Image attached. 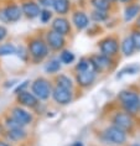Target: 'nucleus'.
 Returning <instances> with one entry per match:
<instances>
[{"label": "nucleus", "instance_id": "nucleus-1", "mask_svg": "<svg viewBox=\"0 0 140 146\" xmlns=\"http://www.w3.org/2000/svg\"><path fill=\"white\" fill-rule=\"evenodd\" d=\"M119 99L125 108V110L130 114H134L140 108V98L136 93L133 92H121L119 96Z\"/></svg>", "mask_w": 140, "mask_h": 146}, {"label": "nucleus", "instance_id": "nucleus-2", "mask_svg": "<svg viewBox=\"0 0 140 146\" xmlns=\"http://www.w3.org/2000/svg\"><path fill=\"white\" fill-rule=\"evenodd\" d=\"M32 93L35 97L40 99H47L51 94V86L50 83L43 78H39L32 83Z\"/></svg>", "mask_w": 140, "mask_h": 146}, {"label": "nucleus", "instance_id": "nucleus-3", "mask_svg": "<svg viewBox=\"0 0 140 146\" xmlns=\"http://www.w3.org/2000/svg\"><path fill=\"white\" fill-rule=\"evenodd\" d=\"M104 135H105V137H107V140L108 141L113 142V144H118V145L124 144L125 140H127V135H125L124 130L117 127L115 125L108 127V129L105 130Z\"/></svg>", "mask_w": 140, "mask_h": 146}, {"label": "nucleus", "instance_id": "nucleus-4", "mask_svg": "<svg viewBox=\"0 0 140 146\" xmlns=\"http://www.w3.org/2000/svg\"><path fill=\"white\" fill-rule=\"evenodd\" d=\"M29 50H30L31 56L36 61L42 60L43 57L47 56V46L42 40H34V41H31Z\"/></svg>", "mask_w": 140, "mask_h": 146}, {"label": "nucleus", "instance_id": "nucleus-5", "mask_svg": "<svg viewBox=\"0 0 140 146\" xmlns=\"http://www.w3.org/2000/svg\"><path fill=\"white\" fill-rule=\"evenodd\" d=\"M52 96H53V99L57 102L58 104H68L71 103L72 100V93H71V89H66V88H62V87H56L52 92Z\"/></svg>", "mask_w": 140, "mask_h": 146}, {"label": "nucleus", "instance_id": "nucleus-6", "mask_svg": "<svg viewBox=\"0 0 140 146\" xmlns=\"http://www.w3.org/2000/svg\"><path fill=\"white\" fill-rule=\"evenodd\" d=\"M113 123L117 127H119L121 130L130 129L133 126V119L128 113H117L113 119Z\"/></svg>", "mask_w": 140, "mask_h": 146}, {"label": "nucleus", "instance_id": "nucleus-7", "mask_svg": "<svg viewBox=\"0 0 140 146\" xmlns=\"http://www.w3.org/2000/svg\"><path fill=\"white\" fill-rule=\"evenodd\" d=\"M101 51L104 56H113V54H115L118 51L117 40H114L112 37L103 40L101 42Z\"/></svg>", "mask_w": 140, "mask_h": 146}, {"label": "nucleus", "instance_id": "nucleus-8", "mask_svg": "<svg viewBox=\"0 0 140 146\" xmlns=\"http://www.w3.org/2000/svg\"><path fill=\"white\" fill-rule=\"evenodd\" d=\"M13 118L15 119L21 126L27 125V124H30L32 121V116L30 113H27L26 110H24V109H21V108L13 109Z\"/></svg>", "mask_w": 140, "mask_h": 146}, {"label": "nucleus", "instance_id": "nucleus-9", "mask_svg": "<svg viewBox=\"0 0 140 146\" xmlns=\"http://www.w3.org/2000/svg\"><path fill=\"white\" fill-rule=\"evenodd\" d=\"M47 41H49L50 46L52 47L53 50H60L65 45V38H63V35L58 34L56 31H50L47 34Z\"/></svg>", "mask_w": 140, "mask_h": 146}, {"label": "nucleus", "instance_id": "nucleus-10", "mask_svg": "<svg viewBox=\"0 0 140 146\" xmlns=\"http://www.w3.org/2000/svg\"><path fill=\"white\" fill-rule=\"evenodd\" d=\"M17 100H19L20 104L25 105V107L29 108H34L37 105V98H36L34 94L30 92H21L19 93V97H17Z\"/></svg>", "mask_w": 140, "mask_h": 146}, {"label": "nucleus", "instance_id": "nucleus-11", "mask_svg": "<svg viewBox=\"0 0 140 146\" xmlns=\"http://www.w3.org/2000/svg\"><path fill=\"white\" fill-rule=\"evenodd\" d=\"M52 29H53V31H56L63 36L69 34V30H71L69 23L66 19H63V17H57V19H55L53 24H52Z\"/></svg>", "mask_w": 140, "mask_h": 146}, {"label": "nucleus", "instance_id": "nucleus-12", "mask_svg": "<svg viewBox=\"0 0 140 146\" xmlns=\"http://www.w3.org/2000/svg\"><path fill=\"white\" fill-rule=\"evenodd\" d=\"M95 78V71H84V72H79L77 76V82L79 86L82 87H88L91 83H93Z\"/></svg>", "mask_w": 140, "mask_h": 146}, {"label": "nucleus", "instance_id": "nucleus-13", "mask_svg": "<svg viewBox=\"0 0 140 146\" xmlns=\"http://www.w3.org/2000/svg\"><path fill=\"white\" fill-rule=\"evenodd\" d=\"M21 10H23V13L27 17H30V19L37 17L40 15V13H41V10H40L39 5L35 4V3H32V1L24 3V4H23V9H21Z\"/></svg>", "mask_w": 140, "mask_h": 146}, {"label": "nucleus", "instance_id": "nucleus-14", "mask_svg": "<svg viewBox=\"0 0 140 146\" xmlns=\"http://www.w3.org/2000/svg\"><path fill=\"white\" fill-rule=\"evenodd\" d=\"M91 62L95 71H103V69L108 68L110 64L108 56H104V54L103 56H93L91 58Z\"/></svg>", "mask_w": 140, "mask_h": 146}, {"label": "nucleus", "instance_id": "nucleus-15", "mask_svg": "<svg viewBox=\"0 0 140 146\" xmlns=\"http://www.w3.org/2000/svg\"><path fill=\"white\" fill-rule=\"evenodd\" d=\"M4 14L6 16V20L8 23H15V21L20 20L21 17V10L19 6L16 5H10L4 10Z\"/></svg>", "mask_w": 140, "mask_h": 146}, {"label": "nucleus", "instance_id": "nucleus-16", "mask_svg": "<svg viewBox=\"0 0 140 146\" xmlns=\"http://www.w3.org/2000/svg\"><path fill=\"white\" fill-rule=\"evenodd\" d=\"M73 24L76 25L77 29H79V30H83V29H86L88 26V17L86 14L83 13H76L75 15H73Z\"/></svg>", "mask_w": 140, "mask_h": 146}, {"label": "nucleus", "instance_id": "nucleus-17", "mask_svg": "<svg viewBox=\"0 0 140 146\" xmlns=\"http://www.w3.org/2000/svg\"><path fill=\"white\" fill-rule=\"evenodd\" d=\"M8 136L14 141H19V140H23V139L26 136V133H25V130H23L21 127H15V129H9Z\"/></svg>", "mask_w": 140, "mask_h": 146}, {"label": "nucleus", "instance_id": "nucleus-18", "mask_svg": "<svg viewBox=\"0 0 140 146\" xmlns=\"http://www.w3.org/2000/svg\"><path fill=\"white\" fill-rule=\"evenodd\" d=\"M53 8L58 14H67L69 10V1L68 0H55Z\"/></svg>", "mask_w": 140, "mask_h": 146}, {"label": "nucleus", "instance_id": "nucleus-19", "mask_svg": "<svg viewBox=\"0 0 140 146\" xmlns=\"http://www.w3.org/2000/svg\"><path fill=\"white\" fill-rule=\"evenodd\" d=\"M140 13V5H129L127 9H125V21H130Z\"/></svg>", "mask_w": 140, "mask_h": 146}, {"label": "nucleus", "instance_id": "nucleus-20", "mask_svg": "<svg viewBox=\"0 0 140 146\" xmlns=\"http://www.w3.org/2000/svg\"><path fill=\"white\" fill-rule=\"evenodd\" d=\"M134 50H135V46H134V43H133L131 38L130 37L124 38L123 43H121V51H123V53L125 56H130V54L134 52Z\"/></svg>", "mask_w": 140, "mask_h": 146}, {"label": "nucleus", "instance_id": "nucleus-21", "mask_svg": "<svg viewBox=\"0 0 140 146\" xmlns=\"http://www.w3.org/2000/svg\"><path fill=\"white\" fill-rule=\"evenodd\" d=\"M139 71H140V66H139V64L127 66V67H124V68L119 72V74H118L117 77H118V78H121L124 74H135V73H138Z\"/></svg>", "mask_w": 140, "mask_h": 146}, {"label": "nucleus", "instance_id": "nucleus-22", "mask_svg": "<svg viewBox=\"0 0 140 146\" xmlns=\"http://www.w3.org/2000/svg\"><path fill=\"white\" fill-rule=\"evenodd\" d=\"M95 71L93 64H92L91 60H86V58H82V60L79 61V63L77 64V71L78 72H84V71Z\"/></svg>", "mask_w": 140, "mask_h": 146}, {"label": "nucleus", "instance_id": "nucleus-23", "mask_svg": "<svg viewBox=\"0 0 140 146\" xmlns=\"http://www.w3.org/2000/svg\"><path fill=\"white\" fill-rule=\"evenodd\" d=\"M15 52H16V48L11 43H5V45L0 46V56H9V54H13Z\"/></svg>", "mask_w": 140, "mask_h": 146}, {"label": "nucleus", "instance_id": "nucleus-24", "mask_svg": "<svg viewBox=\"0 0 140 146\" xmlns=\"http://www.w3.org/2000/svg\"><path fill=\"white\" fill-rule=\"evenodd\" d=\"M57 86L62 87V88H66V89H71L72 81L68 77H66V76H60V77H57Z\"/></svg>", "mask_w": 140, "mask_h": 146}, {"label": "nucleus", "instance_id": "nucleus-25", "mask_svg": "<svg viewBox=\"0 0 140 146\" xmlns=\"http://www.w3.org/2000/svg\"><path fill=\"white\" fill-rule=\"evenodd\" d=\"M60 68H61L60 61L53 60V61H51L50 63L45 67V71H46L47 73H56L57 71H60Z\"/></svg>", "mask_w": 140, "mask_h": 146}, {"label": "nucleus", "instance_id": "nucleus-26", "mask_svg": "<svg viewBox=\"0 0 140 146\" xmlns=\"http://www.w3.org/2000/svg\"><path fill=\"white\" fill-rule=\"evenodd\" d=\"M73 61H75V54L72 52H69V51H63V52L61 53V62H63L66 64H69V63H72Z\"/></svg>", "mask_w": 140, "mask_h": 146}, {"label": "nucleus", "instance_id": "nucleus-27", "mask_svg": "<svg viewBox=\"0 0 140 146\" xmlns=\"http://www.w3.org/2000/svg\"><path fill=\"white\" fill-rule=\"evenodd\" d=\"M107 17H108V14L105 11H102V10H95L92 13V19L94 21H104Z\"/></svg>", "mask_w": 140, "mask_h": 146}, {"label": "nucleus", "instance_id": "nucleus-28", "mask_svg": "<svg viewBox=\"0 0 140 146\" xmlns=\"http://www.w3.org/2000/svg\"><path fill=\"white\" fill-rule=\"evenodd\" d=\"M92 4L97 10H102V11H105L109 8V3H107L105 0H92Z\"/></svg>", "mask_w": 140, "mask_h": 146}, {"label": "nucleus", "instance_id": "nucleus-29", "mask_svg": "<svg viewBox=\"0 0 140 146\" xmlns=\"http://www.w3.org/2000/svg\"><path fill=\"white\" fill-rule=\"evenodd\" d=\"M130 38H131L133 43H134L135 48L140 50V32H139V31H134V32H133V34H131Z\"/></svg>", "mask_w": 140, "mask_h": 146}, {"label": "nucleus", "instance_id": "nucleus-30", "mask_svg": "<svg viewBox=\"0 0 140 146\" xmlns=\"http://www.w3.org/2000/svg\"><path fill=\"white\" fill-rule=\"evenodd\" d=\"M51 16H52V14H51V11H49V10H42V11L40 13V19H41V21L43 24H46L47 21H50Z\"/></svg>", "mask_w": 140, "mask_h": 146}, {"label": "nucleus", "instance_id": "nucleus-31", "mask_svg": "<svg viewBox=\"0 0 140 146\" xmlns=\"http://www.w3.org/2000/svg\"><path fill=\"white\" fill-rule=\"evenodd\" d=\"M6 125H8L9 129H15V127H21V125H20V124L17 123L14 118H13V119H8V120H6Z\"/></svg>", "mask_w": 140, "mask_h": 146}, {"label": "nucleus", "instance_id": "nucleus-32", "mask_svg": "<svg viewBox=\"0 0 140 146\" xmlns=\"http://www.w3.org/2000/svg\"><path fill=\"white\" fill-rule=\"evenodd\" d=\"M40 5L45 6V8H49V6H53L55 0H39Z\"/></svg>", "mask_w": 140, "mask_h": 146}, {"label": "nucleus", "instance_id": "nucleus-33", "mask_svg": "<svg viewBox=\"0 0 140 146\" xmlns=\"http://www.w3.org/2000/svg\"><path fill=\"white\" fill-rule=\"evenodd\" d=\"M6 35H8V31H6V29L4 26H0V41H3V40L6 37Z\"/></svg>", "mask_w": 140, "mask_h": 146}, {"label": "nucleus", "instance_id": "nucleus-34", "mask_svg": "<svg viewBox=\"0 0 140 146\" xmlns=\"http://www.w3.org/2000/svg\"><path fill=\"white\" fill-rule=\"evenodd\" d=\"M27 83L29 82H24V84H21V86H19V87H17V88H16V90H15V93H17V94H19V92L21 93V92H24V88H25V87H26L27 86Z\"/></svg>", "mask_w": 140, "mask_h": 146}, {"label": "nucleus", "instance_id": "nucleus-35", "mask_svg": "<svg viewBox=\"0 0 140 146\" xmlns=\"http://www.w3.org/2000/svg\"><path fill=\"white\" fill-rule=\"evenodd\" d=\"M72 146H83V144H82V142H78V141H77V142H75V144H73Z\"/></svg>", "mask_w": 140, "mask_h": 146}, {"label": "nucleus", "instance_id": "nucleus-36", "mask_svg": "<svg viewBox=\"0 0 140 146\" xmlns=\"http://www.w3.org/2000/svg\"><path fill=\"white\" fill-rule=\"evenodd\" d=\"M0 146H10V145L6 144V142H4V141H0Z\"/></svg>", "mask_w": 140, "mask_h": 146}, {"label": "nucleus", "instance_id": "nucleus-37", "mask_svg": "<svg viewBox=\"0 0 140 146\" xmlns=\"http://www.w3.org/2000/svg\"><path fill=\"white\" fill-rule=\"evenodd\" d=\"M136 25H138V26L140 27V17H139V19H138V23H136Z\"/></svg>", "mask_w": 140, "mask_h": 146}, {"label": "nucleus", "instance_id": "nucleus-38", "mask_svg": "<svg viewBox=\"0 0 140 146\" xmlns=\"http://www.w3.org/2000/svg\"><path fill=\"white\" fill-rule=\"evenodd\" d=\"M105 1H107V3H113L114 0H105Z\"/></svg>", "mask_w": 140, "mask_h": 146}, {"label": "nucleus", "instance_id": "nucleus-39", "mask_svg": "<svg viewBox=\"0 0 140 146\" xmlns=\"http://www.w3.org/2000/svg\"><path fill=\"white\" fill-rule=\"evenodd\" d=\"M120 1H129V0H120Z\"/></svg>", "mask_w": 140, "mask_h": 146}, {"label": "nucleus", "instance_id": "nucleus-40", "mask_svg": "<svg viewBox=\"0 0 140 146\" xmlns=\"http://www.w3.org/2000/svg\"><path fill=\"white\" fill-rule=\"evenodd\" d=\"M133 146H140V145H133Z\"/></svg>", "mask_w": 140, "mask_h": 146}]
</instances>
